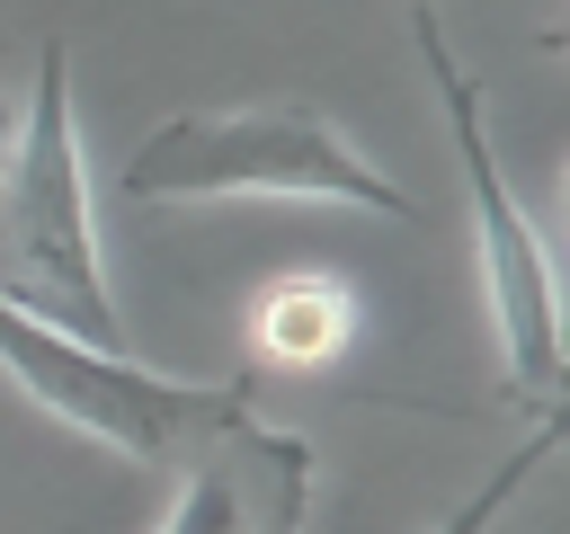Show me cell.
I'll list each match as a JSON object with an SVG mask.
<instances>
[{"mask_svg":"<svg viewBox=\"0 0 570 534\" xmlns=\"http://www.w3.org/2000/svg\"><path fill=\"white\" fill-rule=\"evenodd\" d=\"M0 303L89 338V347H125L116 320V285L98 258V214H89V169H80V125H71V44L45 36L36 44V80L0 160Z\"/></svg>","mask_w":570,"mask_h":534,"instance_id":"cell-1","label":"cell"},{"mask_svg":"<svg viewBox=\"0 0 570 534\" xmlns=\"http://www.w3.org/2000/svg\"><path fill=\"white\" fill-rule=\"evenodd\" d=\"M134 205H365L410 222L419 205L312 107H178L125 151Z\"/></svg>","mask_w":570,"mask_h":534,"instance_id":"cell-2","label":"cell"},{"mask_svg":"<svg viewBox=\"0 0 570 534\" xmlns=\"http://www.w3.org/2000/svg\"><path fill=\"white\" fill-rule=\"evenodd\" d=\"M0 374L62 427H80L89 445H116L134 463H178L187 445H205L214 427H232L249 409V374L232 383H178V374H151L134 365L125 347H89V338H62L27 312L0 303Z\"/></svg>","mask_w":570,"mask_h":534,"instance_id":"cell-3","label":"cell"},{"mask_svg":"<svg viewBox=\"0 0 570 534\" xmlns=\"http://www.w3.org/2000/svg\"><path fill=\"white\" fill-rule=\"evenodd\" d=\"M410 27H419L428 80H436L445 125H454V160H463V196H472V240H481V276H490V320H499L508 383H517V400L552 409V400H561V294H552V249H543V231L525 222V205H517L508 178H499V151H490V125H481V89H472V71L445 53L436 0H410Z\"/></svg>","mask_w":570,"mask_h":534,"instance_id":"cell-4","label":"cell"},{"mask_svg":"<svg viewBox=\"0 0 570 534\" xmlns=\"http://www.w3.org/2000/svg\"><path fill=\"white\" fill-rule=\"evenodd\" d=\"M312 507V445L240 409L205 445L178 454V498L160 534H303Z\"/></svg>","mask_w":570,"mask_h":534,"instance_id":"cell-5","label":"cell"},{"mask_svg":"<svg viewBox=\"0 0 570 534\" xmlns=\"http://www.w3.org/2000/svg\"><path fill=\"white\" fill-rule=\"evenodd\" d=\"M249 338L267 365H330L356 338V294L330 267H294L249 303Z\"/></svg>","mask_w":570,"mask_h":534,"instance_id":"cell-6","label":"cell"},{"mask_svg":"<svg viewBox=\"0 0 570 534\" xmlns=\"http://www.w3.org/2000/svg\"><path fill=\"white\" fill-rule=\"evenodd\" d=\"M552 445H561V418H543V427H534V436H525V445H517V454H508V463H499V472H490V481H481V490H472L445 525H428V534H490V525L508 516V498L534 481V463H543Z\"/></svg>","mask_w":570,"mask_h":534,"instance_id":"cell-7","label":"cell"},{"mask_svg":"<svg viewBox=\"0 0 570 534\" xmlns=\"http://www.w3.org/2000/svg\"><path fill=\"white\" fill-rule=\"evenodd\" d=\"M9 134H18V98H9V62H0V160H9Z\"/></svg>","mask_w":570,"mask_h":534,"instance_id":"cell-8","label":"cell"}]
</instances>
